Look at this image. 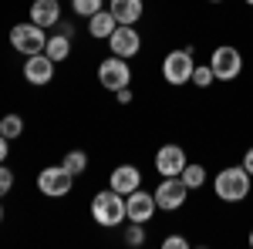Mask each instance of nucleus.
<instances>
[{
	"label": "nucleus",
	"mask_w": 253,
	"mask_h": 249,
	"mask_svg": "<svg viewBox=\"0 0 253 249\" xmlns=\"http://www.w3.org/2000/svg\"><path fill=\"white\" fill-rule=\"evenodd\" d=\"M162 246L166 249H189V239H182V236H166Z\"/></svg>",
	"instance_id": "25"
},
{
	"label": "nucleus",
	"mask_w": 253,
	"mask_h": 249,
	"mask_svg": "<svg viewBox=\"0 0 253 249\" xmlns=\"http://www.w3.org/2000/svg\"><path fill=\"white\" fill-rule=\"evenodd\" d=\"M213 81L216 77H213V68H210V64H199V68L193 71V84L196 88H210Z\"/></svg>",
	"instance_id": "21"
},
{
	"label": "nucleus",
	"mask_w": 253,
	"mask_h": 249,
	"mask_svg": "<svg viewBox=\"0 0 253 249\" xmlns=\"http://www.w3.org/2000/svg\"><path fill=\"white\" fill-rule=\"evenodd\" d=\"M20 132H24L20 115H3V118H0V135H3V138H17Z\"/></svg>",
	"instance_id": "20"
},
{
	"label": "nucleus",
	"mask_w": 253,
	"mask_h": 249,
	"mask_svg": "<svg viewBox=\"0 0 253 249\" xmlns=\"http://www.w3.org/2000/svg\"><path fill=\"white\" fill-rule=\"evenodd\" d=\"M243 169H247V172H250V178H253V148L243 155Z\"/></svg>",
	"instance_id": "28"
},
{
	"label": "nucleus",
	"mask_w": 253,
	"mask_h": 249,
	"mask_svg": "<svg viewBox=\"0 0 253 249\" xmlns=\"http://www.w3.org/2000/svg\"><path fill=\"white\" fill-rule=\"evenodd\" d=\"M125 243H128V246H142V243H145V226H142V222H132V226L125 229Z\"/></svg>",
	"instance_id": "22"
},
{
	"label": "nucleus",
	"mask_w": 253,
	"mask_h": 249,
	"mask_svg": "<svg viewBox=\"0 0 253 249\" xmlns=\"http://www.w3.org/2000/svg\"><path fill=\"white\" fill-rule=\"evenodd\" d=\"M7 152H10V138H3V135H0V162L7 158Z\"/></svg>",
	"instance_id": "27"
},
{
	"label": "nucleus",
	"mask_w": 253,
	"mask_h": 249,
	"mask_svg": "<svg viewBox=\"0 0 253 249\" xmlns=\"http://www.w3.org/2000/svg\"><path fill=\"white\" fill-rule=\"evenodd\" d=\"M71 182H75V175L68 172L64 165H47V169L38 175V189L44 192V195H51V199L68 195V192H71Z\"/></svg>",
	"instance_id": "5"
},
{
	"label": "nucleus",
	"mask_w": 253,
	"mask_h": 249,
	"mask_svg": "<svg viewBox=\"0 0 253 249\" xmlns=\"http://www.w3.org/2000/svg\"><path fill=\"white\" fill-rule=\"evenodd\" d=\"M156 209L159 206H156V195H152V192L135 189V192H128V199H125V215H128L132 222H142V226L152 219Z\"/></svg>",
	"instance_id": "9"
},
{
	"label": "nucleus",
	"mask_w": 253,
	"mask_h": 249,
	"mask_svg": "<svg viewBox=\"0 0 253 249\" xmlns=\"http://www.w3.org/2000/svg\"><path fill=\"white\" fill-rule=\"evenodd\" d=\"M247 3H253V0H247Z\"/></svg>",
	"instance_id": "32"
},
{
	"label": "nucleus",
	"mask_w": 253,
	"mask_h": 249,
	"mask_svg": "<svg viewBox=\"0 0 253 249\" xmlns=\"http://www.w3.org/2000/svg\"><path fill=\"white\" fill-rule=\"evenodd\" d=\"M108 44H112V54H118V58H135L138 47H142V37H138V31L132 24H118L115 34L108 37Z\"/></svg>",
	"instance_id": "11"
},
{
	"label": "nucleus",
	"mask_w": 253,
	"mask_h": 249,
	"mask_svg": "<svg viewBox=\"0 0 253 249\" xmlns=\"http://www.w3.org/2000/svg\"><path fill=\"white\" fill-rule=\"evenodd\" d=\"M0 222H3V206H0Z\"/></svg>",
	"instance_id": "29"
},
{
	"label": "nucleus",
	"mask_w": 253,
	"mask_h": 249,
	"mask_svg": "<svg viewBox=\"0 0 253 249\" xmlns=\"http://www.w3.org/2000/svg\"><path fill=\"white\" fill-rule=\"evenodd\" d=\"M10 44L17 47L20 54H41L44 51V44H47V34H44V27L41 24H17V27H10Z\"/></svg>",
	"instance_id": "3"
},
{
	"label": "nucleus",
	"mask_w": 253,
	"mask_h": 249,
	"mask_svg": "<svg viewBox=\"0 0 253 249\" xmlns=\"http://www.w3.org/2000/svg\"><path fill=\"white\" fill-rule=\"evenodd\" d=\"M213 189L223 202H243L247 192H250V172H247L243 165H240V169H223V172L216 175Z\"/></svg>",
	"instance_id": "2"
},
{
	"label": "nucleus",
	"mask_w": 253,
	"mask_h": 249,
	"mask_svg": "<svg viewBox=\"0 0 253 249\" xmlns=\"http://www.w3.org/2000/svg\"><path fill=\"white\" fill-rule=\"evenodd\" d=\"M115 27H118V20L112 10H98V14H91L88 17V31H91V37H112L115 34Z\"/></svg>",
	"instance_id": "15"
},
{
	"label": "nucleus",
	"mask_w": 253,
	"mask_h": 249,
	"mask_svg": "<svg viewBox=\"0 0 253 249\" xmlns=\"http://www.w3.org/2000/svg\"><path fill=\"white\" fill-rule=\"evenodd\" d=\"M71 3H75V14H81V17H91L101 10V0H71Z\"/></svg>",
	"instance_id": "23"
},
{
	"label": "nucleus",
	"mask_w": 253,
	"mask_h": 249,
	"mask_svg": "<svg viewBox=\"0 0 253 249\" xmlns=\"http://www.w3.org/2000/svg\"><path fill=\"white\" fill-rule=\"evenodd\" d=\"M61 165H64V169H68L71 175H81L84 169H88V155H84V152H68Z\"/></svg>",
	"instance_id": "19"
},
{
	"label": "nucleus",
	"mask_w": 253,
	"mask_h": 249,
	"mask_svg": "<svg viewBox=\"0 0 253 249\" xmlns=\"http://www.w3.org/2000/svg\"><path fill=\"white\" fill-rule=\"evenodd\" d=\"M210 68H213L216 81H233L243 71V58H240L236 47H216L213 58H210Z\"/></svg>",
	"instance_id": "6"
},
{
	"label": "nucleus",
	"mask_w": 253,
	"mask_h": 249,
	"mask_svg": "<svg viewBox=\"0 0 253 249\" xmlns=\"http://www.w3.org/2000/svg\"><path fill=\"white\" fill-rule=\"evenodd\" d=\"M10 185H14V172H10V169H3V165H0V199H3V195H7V192H10Z\"/></svg>",
	"instance_id": "24"
},
{
	"label": "nucleus",
	"mask_w": 253,
	"mask_h": 249,
	"mask_svg": "<svg viewBox=\"0 0 253 249\" xmlns=\"http://www.w3.org/2000/svg\"><path fill=\"white\" fill-rule=\"evenodd\" d=\"M68 37H71V34L61 31V34H54V37H47V44H44V54L54 61V64H61V61L71 54V40H68Z\"/></svg>",
	"instance_id": "17"
},
{
	"label": "nucleus",
	"mask_w": 253,
	"mask_h": 249,
	"mask_svg": "<svg viewBox=\"0 0 253 249\" xmlns=\"http://www.w3.org/2000/svg\"><path fill=\"white\" fill-rule=\"evenodd\" d=\"M193 51L186 47V51H172V54H166V61H162V77L169 81V84H186V81H193Z\"/></svg>",
	"instance_id": "4"
},
{
	"label": "nucleus",
	"mask_w": 253,
	"mask_h": 249,
	"mask_svg": "<svg viewBox=\"0 0 253 249\" xmlns=\"http://www.w3.org/2000/svg\"><path fill=\"white\" fill-rule=\"evenodd\" d=\"M115 98L122 101V105H128V101H132V91H128V88H118V91H115Z\"/></svg>",
	"instance_id": "26"
},
{
	"label": "nucleus",
	"mask_w": 253,
	"mask_h": 249,
	"mask_svg": "<svg viewBox=\"0 0 253 249\" xmlns=\"http://www.w3.org/2000/svg\"><path fill=\"white\" fill-rule=\"evenodd\" d=\"M186 192H189V185H186L179 175H172V178H162V185H159L152 195H156V206H159V209L172 212V209H179V206L186 202Z\"/></svg>",
	"instance_id": "8"
},
{
	"label": "nucleus",
	"mask_w": 253,
	"mask_h": 249,
	"mask_svg": "<svg viewBox=\"0 0 253 249\" xmlns=\"http://www.w3.org/2000/svg\"><path fill=\"white\" fill-rule=\"evenodd\" d=\"M210 3H219V0H210Z\"/></svg>",
	"instance_id": "31"
},
{
	"label": "nucleus",
	"mask_w": 253,
	"mask_h": 249,
	"mask_svg": "<svg viewBox=\"0 0 253 249\" xmlns=\"http://www.w3.org/2000/svg\"><path fill=\"white\" fill-rule=\"evenodd\" d=\"M250 246H253V229H250Z\"/></svg>",
	"instance_id": "30"
},
{
	"label": "nucleus",
	"mask_w": 253,
	"mask_h": 249,
	"mask_svg": "<svg viewBox=\"0 0 253 249\" xmlns=\"http://www.w3.org/2000/svg\"><path fill=\"white\" fill-rule=\"evenodd\" d=\"M112 14L118 24H135L142 17V0H112Z\"/></svg>",
	"instance_id": "16"
},
{
	"label": "nucleus",
	"mask_w": 253,
	"mask_h": 249,
	"mask_svg": "<svg viewBox=\"0 0 253 249\" xmlns=\"http://www.w3.org/2000/svg\"><path fill=\"white\" fill-rule=\"evenodd\" d=\"M138 185H142V172H138L135 165H118L115 172H112V189L122 192V195L135 192Z\"/></svg>",
	"instance_id": "13"
},
{
	"label": "nucleus",
	"mask_w": 253,
	"mask_h": 249,
	"mask_svg": "<svg viewBox=\"0 0 253 249\" xmlns=\"http://www.w3.org/2000/svg\"><path fill=\"white\" fill-rule=\"evenodd\" d=\"M91 215H95L98 226H105V229L122 226V219H128V215H125V199H122V192H115L112 185L105 192H98L95 202H91Z\"/></svg>",
	"instance_id": "1"
},
{
	"label": "nucleus",
	"mask_w": 253,
	"mask_h": 249,
	"mask_svg": "<svg viewBox=\"0 0 253 249\" xmlns=\"http://www.w3.org/2000/svg\"><path fill=\"white\" fill-rule=\"evenodd\" d=\"M186 169V152H182V145H162L156 152V172L162 178H172V175H182Z\"/></svg>",
	"instance_id": "10"
},
{
	"label": "nucleus",
	"mask_w": 253,
	"mask_h": 249,
	"mask_svg": "<svg viewBox=\"0 0 253 249\" xmlns=\"http://www.w3.org/2000/svg\"><path fill=\"white\" fill-rule=\"evenodd\" d=\"M98 81L108 88V91H118V88H128V81H132V71H128V64L125 58H118L112 54L108 61H101V68H98Z\"/></svg>",
	"instance_id": "7"
},
{
	"label": "nucleus",
	"mask_w": 253,
	"mask_h": 249,
	"mask_svg": "<svg viewBox=\"0 0 253 249\" xmlns=\"http://www.w3.org/2000/svg\"><path fill=\"white\" fill-rule=\"evenodd\" d=\"M179 178H182L189 189H203V182H206V169H203V165H186Z\"/></svg>",
	"instance_id": "18"
},
{
	"label": "nucleus",
	"mask_w": 253,
	"mask_h": 249,
	"mask_svg": "<svg viewBox=\"0 0 253 249\" xmlns=\"http://www.w3.org/2000/svg\"><path fill=\"white\" fill-rule=\"evenodd\" d=\"M24 77H27L31 84H47V81L54 77V61L47 58L44 51H41V54H31V58L24 61Z\"/></svg>",
	"instance_id": "12"
},
{
	"label": "nucleus",
	"mask_w": 253,
	"mask_h": 249,
	"mask_svg": "<svg viewBox=\"0 0 253 249\" xmlns=\"http://www.w3.org/2000/svg\"><path fill=\"white\" fill-rule=\"evenodd\" d=\"M31 20L41 24V27H54V24L61 20V0H34Z\"/></svg>",
	"instance_id": "14"
}]
</instances>
